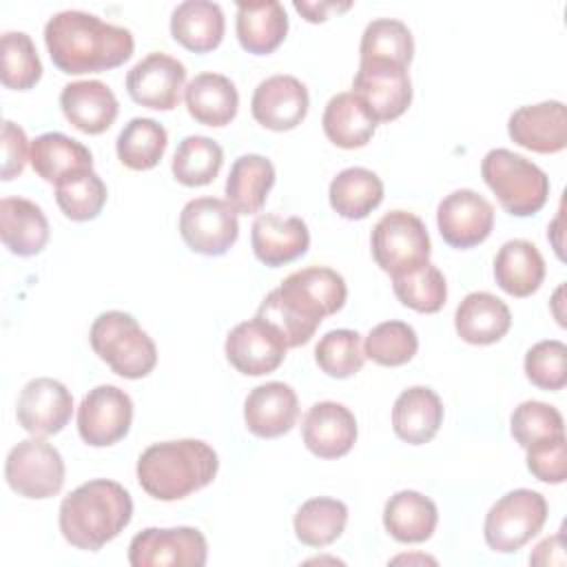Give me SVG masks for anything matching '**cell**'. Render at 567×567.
Here are the masks:
<instances>
[{"mask_svg":"<svg viewBox=\"0 0 567 567\" xmlns=\"http://www.w3.org/2000/svg\"><path fill=\"white\" fill-rule=\"evenodd\" d=\"M250 244L255 257L261 264L279 268L306 255L310 246V233L301 217H279L275 213H264L252 221Z\"/></svg>","mask_w":567,"mask_h":567,"instance_id":"cell-22","label":"cell"},{"mask_svg":"<svg viewBox=\"0 0 567 567\" xmlns=\"http://www.w3.org/2000/svg\"><path fill=\"white\" fill-rule=\"evenodd\" d=\"M412 55L414 40L401 20L377 18L365 27L359 47V62H392L408 69Z\"/></svg>","mask_w":567,"mask_h":567,"instance_id":"cell-38","label":"cell"},{"mask_svg":"<svg viewBox=\"0 0 567 567\" xmlns=\"http://www.w3.org/2000/svg\"><path fill=\"white\" fill-rule=\"evenodd\" d=\"M64 117L86 135H100L111 128L120 104L115 93L100 80L71 82L60 93Z\"/></svg>","mask_w":567,"mask_h":567,"instance_id":"cell-23","label":"cell"},{"mask_svg":"<svg viewBox=\"0 0 567 567\" xmlns=\"http://www.w3.org/2000/svg\"><path fill=\"white\" fill-rule=\"evenodd\" d=\"M224 164L221 146L204 135L184 137L173 155V175L184 186H206L210 184Z\"/></svg>","mask_w":567,"mask_h":567,"instance_id":"cell-39","label":"cell"},{"mask_svg":"<svg viewBox=\"0 0 567 567\" xmlns=\"http://www.w3.org/2000/svg\"><path fill=\"white\" fill-rule=\"evenodd\" d=\"M230 365L246 377H261L275 372L286 359L284 337L261 317L237 323L224 343Z\"/></svg>","mask_w":567,"mask_h":567,"instance_id":"cell-14","label":"cell"},{"mask_svg":"<svg viewBox=\"0 0 567 567\" xmlns=\"http://www.w3.org/2000/svg\"><path fill=\"white\" fill-rule=\"evenodd\" d=\"M301 436L315 456L339 458L346 456L357 441V419L337 401H319L306 412Z\"/></svg>","mask_w":567,"mask_h":567,"instance_id":"cell-21","label":"cell"},{"mask_svg":"<svg viewBox=\"0 0 567 567\" xmlns=\"http://www.w3.org/2000/svg\"><path fill=\"white\" fill-rule=\"evenodd\" d=\"M237 40L252 55L272 53L288 33V16L281 2H237Z\"/></svg>","mask_w":567,"mask_h":567,"instance_id":"cell-28","label":"cell"},{"mask_svg":"<svg viewBox=\"0 0 567 567\" xmlns=\"http://www.w3.org/2000/svg\"><path fill=\"white\" fill-rule=\"evenodd\" d=\"M190 117L204 126H226L239 109L235 84L221 73H199L184 89Z\"/></svg>","mask_w":567,"mask_h":567,"instance_id":"cell-31","label":"cell"},{"mask_svg":"<svg viewBox=\"0 0 567 567\" xmlns=\"http://www.w3.org/2000/svg\"><path fill=\"white\" fill-rule=\"evenodd\" d=\"M481 175L501 206L514 217L536 215L547 204L549 177L518 153L492 148L481 162Z\"/></svg>","mask_w":567,"mask_h":567,"instance_id":"cell-6","label":"cell"},{"mask_svg":"<svg viewBox=\"0 0 567 567\" xmlns=\"http://www.w3.org/2000/svg\"><path fill=\"white\" fill-rule=\"evenodd\" d=\"M93 352L124 379H142L157 363L153 339L140 328L133 315L122 310L102 312L89 332Z\"/></svg>","mask_w":567,"mask_h":567,"instance_id":"cell-5","label":"cell"},{"mask_svg":"<svg viewBox=\"0 0 567 567\" xmlns=\"http://www.w3.org/2000/svg\"><path fill=\"white\" fill-rule=\"evenodd\" d=\"M31 166L49 184H60L62 179L82 173L93 171V155L91 151L64 135V133H42L31 142Z\"/></svg>","mask_w":567,"mask_h":567,"instance_id":"cell-30","label":"cell"},{"mask_svg":"<svg viewBox=\"0 0 567 567\" xmlns=\"http://www.w3.org/2000/svg\"><path fill=\"white\" fill-rule=\"evenodd\" d=\"M299 416L295 390L284 381H268L252 388L244 401L246 427L259 439L288 434Z\"/></svg>","mask_w":567,"mask_h":567,"instance_id":"cell-20","label":"cell"},{"mask_svg":"<svg viewBox=\"0 0 567 567\" xmlns=\"http://www.w3.org/2000/svg\"><path fill=\"white\" fill-rule=\"evenodd\" d=\"M186 66L166 53H148L126 73V93L135 104L171 111L179 104Z\"/></svg>","mask_w":567,"mask_h":567,"instance_id":"cell-16","label":"cell"},{"mask_svg":"<svg viewBox=\"0 0 567 567\" xmlns=\"http://www.w3.org/2000/svg\"><path fill=\"white\" fill-rule=\"evenodd\" d=\"M507 133L527 151L560 153L567 146V109L558 100L520 106L509 115Z\"/></svg>","mask_w":567,"mask_h":567,"instance_id":"cell-19","label":"cell"},{"mask_svg":"<svg viewBox=\"0 0 567 567\" xmlns=\"http://www.w3.org/2000/svg\"><path fill=\"white\" fill-rule=\"evenodd\" d=\"M131 494L115 481L93 478L62 498L60 532L73 547L97 551L131 523Z\"/></svg>","mask_w":567,"mask_h":567,"instance_id":"cell-3","label":"cell"},{"mask_svg":"<svg viewBox=\"0 0 567 567\" xmlns=\"http://www.w3.org/2000/svg\"><path fill=\"white\" fill-rule=\"evenodd\" d=\"M330 206L346 219H363L383 202V182L363 166H350L337 173L328 188Z\"/></svg>","mask_w":567,"mask_h":567,"instance_id":"cell-35","label":"cell"},{"mask_svg":"<svg viewBox=\"0 0 567 567\" xmlns=\"http://www.w3.org/2000/svg\"><path fill=\"white\" fill-rule=\"evenodd\" d=\"M527 470L543 483L558 485L567 478L565 434L527 447Z\"/></svg>","mask_w":567,"mask_h":567,"instance_id":"cell-47","label":"cell"},{"mask_svg":"<svg viewBox=\"0 0 567 567\" xmlns=\"http://www.w3.org/2000/svg\"><path fill=\"white\" fill-rule=\"evenodd\" d=\"M51 62L69 75L102 73L124 64L135 49L133 33L109 24L93 13L69 9L55 13L44 27Z\"/></svg>","mask_w":567,"mask_h":567,"instance_id":"cell-2","label":"cell"},{"mask_svg":"<svg viewBox=\"0 0 567 567\" xmlns=\"http://www.w3.org/2000/svg\"><path fill=\"white\" fill-rule=\"evenodd\" d=\"M346 279L326 266H310L288 275L261 301L257 317L270 323L288 348L308 343L319 323L346 303Z\"/></svg>","mask_w":567,"mask_h":567,"instance_id":"cell-1","label":"cell"},{"mask_svg":"<svg viewBox=\"0 0 567 567\" xmlns=\"http://www.w3.org/2000/svg\"><path fill=\"white\" fill-rule=\"evenodd\" d=\"M73 414V396L58 379L40 377L29 381L16 405V416L22 430L33 436H51L64 430Z\"/></svg>","mask_w":567,"mask_h":567,"instance_id":"cell-17","label":"cell"},{"mask_svg":"<svg viewBox=\"0 0 567 567\" xmlns=\"http://www.w3.org/2000/svg\"><path fill=\"white\" fill-rule=\"evenodd\" d=\"M419 350V337L414 328L405 321H383L374 326L365 337L363 354L379 365L396 368L408 361Z\"/></svg>","mask_w":567,"mask_h":567,"instance_id":"cell-43","label":"cell"},{"mask_svg":"<svg viewBox=\"0 0 567 567\" xmlns=\"http://www.w3.org/2000/svg\"><path fill=\"white\" fill-rule=\"evenodd\" d=\"M315 361L319 370L332 379H348L357 374L365 361L361 334L348 328L326 332L315 348Z\"/></svg>","mask_w":567,"mask_h":567,"instance_id":"cell-44","label":"cell"},{"mask_svg":"<svg viewBox=\"0 0 567 567\" xmlns=\"http://www.w3.org/2000/svg\"><path fill=\"white\" fill-rule=\"evenodd\" d=\"M4 478L18 496L51 498L64 485V461L42 436L24 439L9 452Z\"/></svg>","mask_w":567,"mask_h":567,"instance_id":"cell-9","label":"cell"},{"mask_svg":"<svg viewBox=\"0 0 567 567\" xmlns=\"http://www.w3.org/2000/svg\"><path fill=\"white\" fill-rule=\"evenodd\" d=\"M321 124L326 137L339 148H361L377 131V120L370 109L352 91L330 97Z\"/></svg>","mask_w":567,"mask_h":567,"instance_id":"cell-34","label":"cell"},{"mask_svg":"<svg viewBox=\"0 0 567 567\" xmlns=\"http://www.w3.org/2000/svg\"><path fill=\"white\" fill-rule=\"evenodd\" d=\"M348 523L346 503L328 496L306 501L295 514V536L308 547H326L334 543Z\"/></svg>","mask_w":567,"mask_h":567,"instance_id":"cell-37","label":"cell"},{"mask_svg":"<svg viewBox=\"0 0 567 567\" xmlns=\"http://www.w3.org/2000/svg\"><path fill=\"white\" fill-rule=\"evenodd\" d=\"M217 452L199 439L153 443L137 458V483L157 501H179L213 483Z\"/></svg>","mask_w":567,"mask_h":567,"instance_id":"cell-4","label":"cell"},{"mask_svg":"<svg viewBox=\"0 0 567 567\" xmlns=\"http://www.w3.org/2000/svg\"><path fill=\"white\" fill-rule=\"evenodd\" d=\"M224 11L210 0H186L171 13V35L193 53H208L224 40Z\"/></svg>","mask_w":567,"mask_h":567,"instance_id":"cell-27","label":"cell"},{"mask_svg":"<svg viewBox=\"0 0 567 567\" xmlns=\"http://www.w3.org/2000/svg\"><path fill=\"white\" fill-rule=\"evenodd\" d=\"M206 556V538L195 527H146L128 545L133 567H202Z\"/></svg>","mask_w":567,"mask_h":567,"instance_id":"cell-11","label":"cell"},{"mask_svg":"<svg viewBox=\"0 0 567 567\" xmlns=\"http://www.w3.org/2000/svg\"><path fill=\"white\" fill-rule=\"evenodd\" d=\"M439 523V509L432 498L414 489H401L383 507V527L399 543L427 540Z\"/></svg>","mask_w":567,"mask_h":567,"instance_id":"cell-32","label":"cell"},{"mask_svg":"<svg viewBox=\"0 0 567 567\" xmlns=\"http://www.w3.org/2000/svg\"><path fill=\"white\" fill-rule=\"evenodd\" d=\"M308 89L295 75H272L257 84L250 111L257 124L270 131H290L308 115Z\"/></svg>","mask_w":567,"mask_h":567,"instance_id":"cell-18","label":"cell"},{"mask_svg":"<svg viewBox=\"0 0 567 567\" xmlns=\"http://www.w3.org/2000/svg\"><path fill=\"white\" fill-rule=\"evenodd\" d=\"M0 239L18 257H33L49 241V221L42 208L24 197L0 202Z\"/></svg>","mask_w":567,"mask_h":567,"instance_id":"cell-26","label":"cell"},{"mask_svg":"<svg viewBox=\"0 0 567 567\" xmlns=\"http://www.w3.org/2000/svg\"><path fill=\"white\" fill-rule=\"evenodd\" d=\"M494 279L507 295L529 297L545 279V259L532 241L509 239L494 257Z\"/></svg>","mask_w":567,"mask_h":567,"instance_id":"cell-29","label":"cell"},{"mask_svg":"<svg viewBox=\"0 0 567 567\" xmlns=\"http://www.w3.org/2000/svg\"><path fill=\"white\" fill-rule=\"evenodd\" d=\"M275 186V166L257 153L241 155L233 162L226 177V202L237 215H255L264 208L270 188Z\"/></svg>","mask_w":567,"mask_h":567,"instance_id":"cell-33","label":"cell"},{"mask_svg":"<svg viewBox=\"0 0 567 567\" xmlns=\"http://www.w3.org/2000/svg\"><path fill=\"white\" fill-rule=\"evenodd\" d=\"M27 159H31L27 133L18 124L7 120L2 124V179L11 182L13 177H18L24 171Z\"/></svg>","mask_w":567,"mask_h":567,"instance_id":"cell-48","label":"cell"},{"mask_svg":"<svg viewBox=\"0 0 567 567\" xmlns=\"http://www.w3.org/2000/svg\"><path fill=\"white\" fill-rule=\"evenodd\" d=\"M547 520V501L534 489H512L501 496L485 516V543L498 554L518 551Z\"/></svg>","mask_w":567,"mask_h":567,"instance_id":"cell-7","label":"cell"},{"mask_svg":"<svg viewBox=\"0 0 567 567\" xmlns=\"http://www.w3.org/2000/svg\"><path fill=\"white\" fill-rule=\"evenodd\" d=\"M133 421V401L117 385H97L84 394L78 408V432L91 447L122 441Z\"/></svg>","mask_w":567,"mask_h":567,"instance_id":"cell-12","label":"cell"},{"mask_svg":"<svg viewBox=\"0 0 567 567\" xmlns=\"http://www.w3.org/2000/svg\"><path fill=\"white\" fill-rule=\"evenodd\" d=\"M512 326V312L492 292H470L454 312V328L465 343L489 346L501 341Z\"/></svg>","mask_w":567,"mask_h":567,"instance_id":"cell-25","label":"cell"},{"mask_svg":"<svg viewBox=\"0 0 567 567\" xmlns=\"http://www.w3.org/2000/svg\"><path fill=\"white\" fill-rule=\"evenodd\" d=\"M168 146L166 128L151 117H133L117 135L115 151L131 171H148L159 164Z\"/></svg>","mask_w":567,"mask_h":567,"instance_id":"cell-36","label":"cell"},{"mask_svg":"<svg viewBox=\"0 0 567 567\" xmlns=\"http://www.w3.org/2000/svg\"><path fill=\"white\" fill-rule=\"evenodd\" d=\"M352 93L379 122L401 117L412 102V82L405 66L392 62H359Z\"/></svg>","mask_w":567,"mask_h":567,"instance_id":"cell-13","label":"cell"},{"mask_svg":"<svg viewBox=\"0 0 567 567\" xmlns=\"http://www.w3.org/2000/svg\"><path fill=\"white\" fill-rule=\"evenodd\" d=\"M436 226L443 241L465 250L483 244L494 228L492 204L470 188L445 195L436 208Z\"/></svg>","mask_w":567,"mask_h":567,"instance_id":"cell-15","label":"cell"},{"mask_svg":"<svg viewBox=\"0 0 567 567\" xmlns=\"http://www.w3.org/2000/svg\"><path fill=\"white\" fill-rule=\"evenodd\" d=\"M106 184L95 171L75 173L55 184V202L73 221L95 219L106 204Z\"/></svg>","mask_w":567,"mask_h":567,"instance_id":"cell-42","label":"cell"},{"mask_svg":"<svg viewBox=\"0 0 567 567\" xmlns=\"http://www.w3.org/2000/svg\"><path fill=\"white\" fill-rule=\"evenodd\" d=\"M295 9L308 20V22H323L328 20L330 11H346L350 9V2L337 4V2H295Z\"/></svg>","mask_w":567,"mask_h":567,"instance_id":"cell-49","label":"cell"},{"mask_svg":"<svg viewBox=\"0 0 567 567\" xmlns=\"http://www.w3.org/2000/svg\"><path fill=\"white\" fill-rule=\"evenodd\" d=\"M512 436L514 441L527 450L529 445H536L540 441L554 439L565 434V421L563 414L543 401H523L509 419Z\"/></svg>","mask_w":567,"mask_h":567,"instance_id":"cell-45","label":"cell"},{"mask_svg":"<svg viewBox=\"0 0 567 567\" xmlns=\"http://www.w3.org/2000/svg\"><path fill=\"white\" fill-rule=\"evenodd\" d=\"M42 78V62L38 58L31 35L24 31H7L0 38V80L7 89L27 91Z\"/></svg>","mask_w":567,"mask_h":567,"instance_id":"cell-40","label":"cell"},{"mask_svg":"<svg viewBox=\"0 0 567 567\" xmlns=\"http://www.w3.org/2000/svg\"><path fill=\"white\" fill-rule=\"evenodd\" d=\"M370 244L377 266L390 277L419 268L432 252L425 224L408 210L385 213L374 224Z\"/></svg>","mask_w":567,"mask_h":567,"instance_id":"cell-8","label":"cell"},{"mask_svg":"<svg viewBox=\"0 0 567 567\" xmlns=\"http://www.w3.org/2000/svg\"><path fill=\"white\" fill-rule=\"evenodd\" d=\"M525 374L532 385L556 392L567 383V346L558 339H545L525 354Z\"/></svg>","mask_w":567,"mask_h":567,"instance_id":"cell-46","label":"cell"},{"mask_svg":"<svg viewBox=\"0 0 567 567\" xmlns=\"http://www.w3.org/2000/svg\"><path fill=\"white\" fill-rule=\"evenodd\" d=\"M179 235L193 252L226 255L239 237L237 210L219 197L190 199L179 213Z\"/></svg>","mask_w":567,"mask_h":567,"instance_id":"cell-10","label":"cell"},{"mask_svg":"<svg viewBox=\"0 0 567 567\" xmlns=\"http://www.w3.org/2000/svg\"><path fill=\"white\" fill-rule=\"evenodd\" d=\"M392 290L396 299L416 312L434 315L445 306L447 299V284L443 272L425 261L414 270L392 277Z\"/></svg>","mask_w":567,"mask_h":567,"instance_id":"cell-41","label":"cell"},{"mask_svg":"<svg viewBox=\"0 0 567 567\" xmlns=\"http://www.w3.org/2000/svg\"><path fill=\"white\" fill-rule=\"evenodd\" d=\"M441 423L443 403L432 388L412 385L396 396L392 408V430L401 441L423 445L436 436Z\"/></svg>","mask_w":567,"mask_h":567,"instance_id":"cell-24","label":"cell"}]
</instances>
